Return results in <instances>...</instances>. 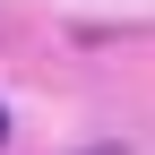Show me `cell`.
Instances as JSON below:
<instances>
[{"label":"cell","instance_id":"obj_1","mask_svg":"<svg viewBox=\"0 0 155 155\" xmlns=\"http://www.w3.org/2000/svg\"><path fill=\"white\" fill-rule=\"evenodd\" d=\"M78 155H121V147H78Z\"/></svg>","mask_w":155,"mask_h":155},{"label":"cell","instance_id":"obj_2","mask_svg":"<svg viewBox=\"0 0 155 155\" xmlns=\"http://www.w3.org/2000/svg\"><path fill=\"white\" fill-rule=\"evenodd\" d=\"M0 138H9V112H0Z\"/></svg>","mask_w":155,"mask_h":155}]
</instances>
